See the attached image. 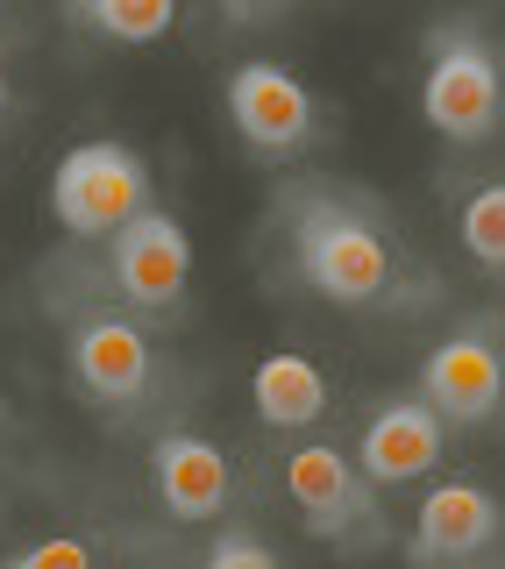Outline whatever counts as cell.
Masks as SVG:
<instances>
[{
	"instance_id": "obj_1",
	"label": "cell",
	"mask_w": 505,
	"mask_h": 569,
	"mask_svg": "<svg viewBox=\"0 0 505 569\" xmlns=\"http://www.w3.org/2000/svg\"><path fill=\"white\" fill-rule=\"evenodd\" d=\"M285 242H293V271L314 299L328 307H385L392 278H399V257H392L385 228L370 221L356 200H341L335 186H299L285 200Z\"/></svg>"
},
{
	"instance_id": "obj_2",
	"label": "cell",
	"mask_w": 505,
	"mask_h": 569,
	"mask_svg": "<svg viewBox=\"0 0 505 569\" xmlns=\"http://www.w3.org/2000/svg\"><path fill=\"white\" fill-rule=\"evenodd\" d=\"M420 114L456 150L505 129V43L477 14H442L420 43Z\"/></svg>"
},
{
	"instance_id": "obj_3",
	"label": "cell",
	"mask_w": 505,
	"mask_h": 569,
	"mask_svg": "<svg viewBox=\"0 0 505 569\" xmlns=\"http://www.w3.org/2000/svg\"><path fill=\"white\" fill-rule=\"evenodd\" d=\"M150 200H157V178L142 164V150H129L115 136L71 142L58 157V171H50V213H58V228L71 242H107Z\"/></svg>"
},
{
	"instance_id": "obj_4",
	"label": "cell",
	"mask_w": 505,
	"mask_h": 569,
	"mask_svg": "<svg viewBox=\"0 0 505 569\" xmlns=\"http://www.w3.org/2000/svg\"><path fill=\"white\" fill-rule=\"evenodd\" d=\"M221 100H228L236 136L257 157H299V150H314V142H320V129H328L320 93L299 79V71H285V64H270V58H242L236 71H228Z\"/></svg>"
},
{
	"instance_id": "obj_5",
	"label": "cell",
	"mask_w": 505,
	"mask_h": 569,
	"mask_svg": "<svg viewBox=\"0 0 505 569\" xmlns=\"http://www.w3.org/2000/svg\"><path fill=\"white\" fill-rule=\"evenodd\" d=\"M107 284L129 299L136 313H171L192 284V236L171 207H142L107 236Z\"/></svg>"
},
{
	"instance_id": "obj_6",
	"label": "cell",
	"mask_w": 505,
	"mask_h": 569,
	"mask_svg": "<svg viewBox=\"0 0 505 569\" xmlns=\"http://www.w3.org/2000/svg\"><path fill=\"white\" fill-rule=\"evenodd\" d=\"M420 399L448 427H484L505 413V342H492L484 320H463L420 356Z\"/></svg>"
},
{
	"instance_id": "obj_7",
	"label": "cell",
	"mask_w": 505,
	"mask_h": 569,
	"mask_svg": "<svg viewBox=\"0 0 505 569\" xmlns=\"http://www.w3.org/2000/svg\"><path fill=\"white\" fill-rule=\"evenodd\" d=\"M65 356H71L79 391L100 399V406H136L142 391H150V378H157V349H150V335H142V320L115 313V307L71 320Z\"/></svg>"
},
{
	"instance_id": "obj_8",
	"label": "cell",
	"mask_w": 505,
	"mask_h": 569,
	"mask_svg": "<svg viewBox=\"0 0 505 569\" xmlns=\"http://www.w3.org/2000/svg\"><path fill=\"white\" fill-rule=\"evenodd\" d=\"M285 491H293L306 533H320V541H349L356 527L377 520V485L364 477V462L328 441H306L285 456Z\"/></svg>"
},
{
	"instance_id": "obj_9",
	"label": "cell",
	"mask_w": 505,
	"mask_h": 569,
	"mask_svg": "<svg viewBox=\"0 0 505 569\" xmlns=\"http://www.w3.org/2000/svg\"><path fill=\"white\" fill-rule=\"evenodd\" d=\"M448 456V420L427 399H385L364 413V435H356V462L377 491H399L435 477Z\"/></svg>"
},
{
	"instance_id": "obj_10",
	"label": "cell",
	"mask_w": 505,
	"mask_h": 569,
	"mask_svg": "<svg viewBox=\"0 0 505 569\" xmlns=\"http://www.w3.org/2000/svg\"><path fill=\"white\" fill-rule=\"evenodd\" d=\"M150 491L171 520H221L228 498H236V456L214 435H192V427H171V435L150 441Z\"/></svg>"
},
{
	"instance_id": "obj_11",
	"label": "cell",
	"mask_w": 505,
	"mask_h": 569,
	"mask_svg": "<svg viewBox=\"0 0 505 569\" xmlns=\"http://www.w3.org/2000/svg\"><path fill=\"white\" fill-rule=\"evenodd\" d=\"M498 533H505L498 491L477 485V477H442V485L420 498V512H413L406 556L413 562H471L484 548H498Z\"/></svg>"
},
{
	"instance_id": "obj_12",
	"label": "cell",
	"mask_w": 505,
	"mask_h": 569,
	"mask_svg": "<svg viewBox=\"0 0 505 569\" xmlns=\"http://www.w3.org/2000/svg\"><path fill=\"white\" fill-rule=\"evenodd\" d=\"M328 399L335 391L320 378V363L299 356V349H278V356H264V363L249 370V406H257L264 427H314L328 413Z\"/></svg>"
},
{
	"instance_id": "obj_13",
	"label": "cell",
	"mask_w": 505,
	"mask_h": 569,
	"mask_svg": "<svg viewBox=\"0 0 505 569\" xmlns=\"http://www.w3.org/2000/svg\"><path fill=\"white\" fill-rule=\"evenodd\" d=\"M65 22L93 43H165L178 29V0H65Z\"/></svg>"
},
{
	"instance_id": "obj_14",
	"label": "cell",
	"mask_w": 505,
	"mask_h": 569,
	"mask_svg": "<svg viewBox=\"0 0 505 569\" xmlns=\"http://www.w3.org/2000/svg\"><path fill=\"white\" fill-rule=\"evenodd\" d=\"M456 236H463V249H471L484 271H505V178H484L471 200H463Z\"/></svg>"
},
{
	"instance_id": "obj_15",
	"label": "cell",
	"mask_w": 505,
	"mask_h": 569,
	"mask_svg": "<svg viewBox=\"0 0 505 569\" xmlns=\"http://www.w3.org/2000/svg\"><path fill=\"white\" fill-rule=\"evenodd\" d=\"M8 562H14V569H86V562H93V548H86V541H71V533H50V541L14 548Z\"/></svg>"
},
{
	"instance_id": "obj_16",
	"label": "cell",
	"mask_w": 505,
	"mask_h": 569,
	"mask_svg": "<svg viewBox=\"0 0 505 569\" xmlns=\"http://www.w3.org/2000/svg\"><path fill=\"white\" fill-rule=\"evenodd\" d=\"M214 569H278V548L257 541V533H221V541L207 548Z\"/></svg>"
},
{
	"instance_id": "obj_17",
	"label": "cell",
	"mask_w": 505,
	"mask_h": 569,
	"mask_svg": "<svg viewBox=\"0 0 505 569\" xmlns=\"http://www.w3.org/2000/svg\"><path fill=\"white\" fill-rule=\"evenodd\" d=\"M228 22H270V14H285V0H221Z\"/></svg>"
},
{
	"instance_id": "obj_18",
	"label": "cell",
	"mask_w": 505,
	"mask_h": 569,
	"mask_svg": "<svg viewBox=\"0 0 505 569\" xmlns=\"http://www.w3.org/2000/svg\"><path fill=\"white\" fill-rule=\"evenodd\" d=\"M8 107H14V86H8V43H0V121H8Z\"/></svg>"
},
{
	"instance_id": "obj_19",
	"label": "cell",
	"mask_w": 505,
	"mask_h": 569,
	"mask_svg": "<svg viewBox=\"0 0 505 569\" xmlns=\"http://www.w3.org/2000/svg\"><path fill=\"white\" fill-rule=\"evenodd\" d=\"M498 328H505V313H498Z\"/></svg>"
}]
</instances>
